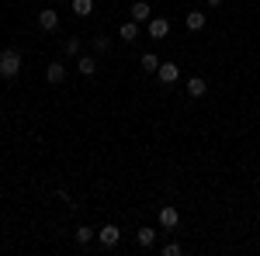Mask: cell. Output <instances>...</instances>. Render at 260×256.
<instances>
[{
	"label": "cell",
	"mask_w": 260,
	"mask_h": 256,
	"mask_svg": "<svg viewBox=\"0 0 260 256\" xmlns=\"http://www.w3.org/2000/svg\"><path fill=\"white\" fill-rule=\"evenodd\" d=\"M156 77H160L163 87H170V83H177V80H180V66H177V62H160Z\"/></svg>",
	"instance_id": "obj_4"
},
{
	"label": "cell",
	"mask_w": 260,
	"mask_h": 256,
	"mask_svg": "<svg viewBox=\"0 0 260 256\" xmlns=\"http://www.w3.org/2000/svg\"><path fill=\"white\" fill-rule=\"evenodd\" d=\"M77 69H80L83 77H94L98 73V59L94 56H77Z\"/></svg>",
	"instance_id": "obj_12"
},
{
	"label": "cell",
	"mask_w": 260,
	"mask_h": 256,
	"mask_svg": "<svg viewBox=\"0 0 260 256\" xmlns=\"http://www.w3.org/2000/svg\"><path fill=\"white\" fill-rule=\"evenodd\" d=\"M128 18L139 21V24H146V21L153 18V11H149V0H136V4L128 7Z\"/></svg>",
	"instance_id": "obj_5"
},
{
	"label": "cell",
	"mask_w": 260,
	"mask_h": 256,
	"mask_svg": "<svg viewBox=\"0 0 260 256\" xmlns=\"http://www.w3.org/2000/svg\"><path fill=\"white\" fill-rule=\"evenodd\" d=\"M70 4H73V14H77V18H87V14L94 11V0H70Z\"/></svg>",
	"instance_id": "obj_16"
},
{
	"label": "cell",
	"mask_w": 260,
	"mask_h": 256,
	"mask_svg": "<svg viewBox=\"0 0 260 256\" xmlns=\"http://www.w3.org/2000/svg\"><path fill=\"white\" fill-rule=\"evenodd\" d=\"M98 239H101L104 249H115V246L121 242V229L115 225V222H108V225H101V229H98Z\"/></svg>",
	"instance_id": "obj_2"
},
{
	"label": "cell",
	"mask_w": 260,
	"mask_h": 256,
	"mask_svg": "<svg viewBox=\"0 0 260 256\" xmlns=\"http://www.w3.org/2000/svg\"><path fill=\"white\" fill-rule=\"evenodd\" d=\"M184 24H187V31H201V28H205V11H191V14L184 18Z\"/></svg>",
	"instance_id": "obj_13"
},
{
	"label": "cell",
	"mask_w": 260,
	"mask_h": 256,
	"mask_svg": "<svg viewBox=\"0 0 260 256\" xmlns=\"http://www.w3.org/2000/svg\"><path fill=\"white\" fill-rule=\"evenodd\" d=\"M146 28H149V39H167L170 21H167V18H149V21H146Z\"/></svg>",
	"instance_id": "obj_6"
},
{
	"label": "cell",
	"mask_w": 260,
	"mask_h": 256,
	"mask_svg": "<svg viewBox=\"0 0 260 256\" xmlns=\"http://www.w3.org/2000/svg\"><path fill=\"white\" fill-rule=\"evenodd\" d=\"M39 28H42V31H56V28H59V14L49 11V7L39 11Z\"/></svg>",
	"instance_id": "obj_8"
},
{
	"label": "cell",
	"mask_w": 260,
	"mask_h": 256,
	"mask_svg": "<svg viewBox=\"0 0 260 256\" xmlns=\"http://www.w3.org/2000/svg\"><path fill=\"white\" fill-rule=\"evenodd\" d=\"M160 253H163V256H180V253H184V246H180V242H167Z\"/></svg>",
	"instance_id": "obj_19"
},
{
	"label": "cell",
	"mask_w": 260,
	"mask_h": 256,
	"mask_svg": "<svg viewBox=\"0 0 260 256\" xmlns=\"http://www.w3.org/2000/svg\"><path fill=\"white\" fill-rule=\"evenodd\" d=\"M156 236H160L156 229H149V225H142L139 232H136V242H139L142 249H149V246H156Z\"/></svg>",
	"instance_id": "obj_10"
},
{
	"label": "cell",
	"mask_w": 260,
	"mask_h": 256,
	"mask_svg": "<svg viewBox=\"0 0 260 256\" xmlns=\"http://www.w3.org/2000/svg\"><path fill=\"white\" fill-rule=\"evenodd\" d=\"M45 80H49V83H62V80H66V62H49V66H45Z\"/></svg>",
	"instance_id": "obj_9"
},
{
	"label": "cell",
	"mask_w": 260,
	"mask_h": 256,
	"mask_svg": "<svg viewBox=\"0 0 260 256\" xmlns=\"http://www.w3.org/2000/svg\"><path fill=\"white\" fill-rule=\"evenodd\" d=\"M160 56H156V52H146V56H142V59H139V66H142V69H146V73H156V69H160Z\"/></svg>",
	"instance_id": "obj_14"
},
{
	"label": "cell",
	"mask_w": 260,
	"mask_h": 256,
	"mask_svg": "<svg viewBox=\"0 0 260 256\" xmlns=\"http://www.w3.org/2000/svg\"><path fill=\"white\" fill-rule=\"evenodd\" d=\"M205 4H208V7H219V4H222V0H205Z\"/></svg>",
	"instance_id": "obj_20"
},
{
	"label": "cell",
	"mask_w": 260,
	"mask_h": 256,
	"mask_svg": "<svg viewBox=\"0 0 260 256\" xmlns=\"http://www.w3.org/2000/svg\"><path fill=\"white\" fill-rule=\"evenodd\" d=\"M62 52L66 56H83V42L80 39H62Z\"/></svg>",
	"instance_id": "obj_15"
},
{
	"label": "cell",
	"mask_w": 260,
	"mask_h": 256,
	"mask_svg": "<svg viewBox=\"0 0 260 256\" xmlns=\"http://www.w3.org/2000/svg\"><path fill=\"white\" fill-rule=\"evenodd\" d=\"M187 94H191V97H205V94H208L205 77H191V80H187Z\"/></svg>",
	"instance_id": "obj_11"
},
{
	"label": "cell",
	"mask_w": 260,
	"mask_h": 256,
	"mask_svg": "<svg viewBox=\"0 0 260 256\" xmlns=\"http://www.w3.org/2000/svg\"><path fill=\"white\" fill-rule=\"evenodd\" d=\"M73 236H77V242H80V246H90V239L98 236V232H94V229H90V225H80V229H77V232H73Z\"/></svg>",
	"instance_id": "obj_17"
},
{
	"label": "cell",
	"mask_w": 260,
	"mask_h": 256,
	"mask_svg": "<svg viewBox=\"0 0 260 256\" xmlns=\"http://www.w3.org/2000/svg\"><path fill=\"white\" fill-rule=\"evenodd\" d=\"M118 39L132 45V42L139 39V21H132V18H128V21H121V28H118Z\"/></svg>",
	"instance_id": "obj_7"
},
{
	"label": "cell",
	"mask_w": 260,
	"mask_h": 256,
	"mask_svg": "<svg viewBox=\"0 0 260 256\" xmlns=\"http://www.w3.org/2000/svg\"><path fill=\"white\" fill-rule=\"evenodd\" d=\"M90 45H94V52H111V39L108 35H94Z\"/></svg>",
	"instance_id": "obj_18"
},
{
	"label": "cell",
	"mask_w": 260,
	"mask_h": 256,
	"mask_svg": "<svg viewBox=\"0 0 260 256\" xmlns=\"http://www.w3.org/2000/svg\"><path fill=\"white\" fill-rule=\"evenodd\" d=\"M177 225H180V211L174 208V204H163V208H160V229L174 232Z\"/></svg>",
	"instance_id": "obj_3"
},
{
	"label": "cell",
	"mask_w": 260,
	"mask_h": 256,
	"mask_svg": "<svg viewBox=\"0 0 260 256\" xmlns=\"http://www.w3.org/2000/svg\"><path fill=\"white\" fill-rule=\"evenodd\" d=\"M21 73V52L18 49H0V80H14Z\"/></svg>",
	"instance_id": "obj_1"
}]
</instances>
